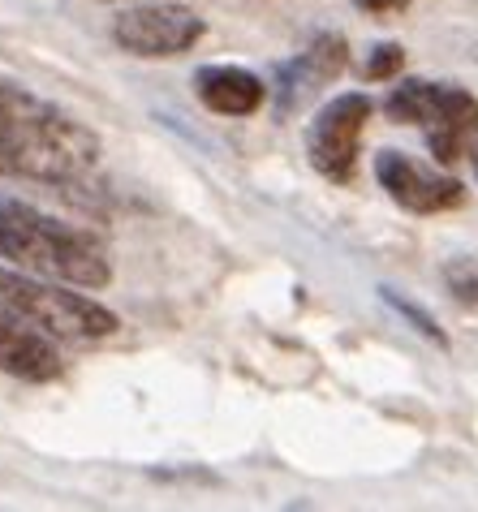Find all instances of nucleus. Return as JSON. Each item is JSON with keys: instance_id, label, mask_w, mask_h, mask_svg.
<instances>
[{"instance_id": "7", "label": "nucleus", "mask_w": 478, "mask_h": 512, "mask_svg": "<svg viewBox=\"0 0 478 512\" xmlns=\"http://www.w3.org/2000/svg\"><path fill=\"white\" fill-rule=\"evenodd\" d=\"M0 371L26 383H48L61 375L56 336H48L44 327H35L5 302H0Z\"/></svg>"}, {"instance_id": "14", "label": "nucleus", "mask_w": 478, "mask_h": 512, "mask_svg": "<svg viewBox=\"0 0 478 512\" xmlns=\"http://www.w3.org/2000/svg\"><path fill=\"white\" fill-rule=\"evenodd\" d=\"M379 293H384V302H388L392 310H401V315L410 319V323H414V327H418V332H423L427 340H435V345H444V332H440V323H435V319L427 315L423 306H414L410 297H401V293H392V289H379Z\"/></svg>"}, {"instance_id": "11", "label": "nucleus", "mask_w": 478, "mask_h": 512, "mask_svg": "<svg viewBox=\"0 0 478 512\" xmlns=\"http://www.w3.org/2000/svg\"><path fill=\"white\" fill-rule=\"evenodd\" d=\"M440 104V82H423V78H405L401 87H392L384 99V112L397 125H427Z\"/></svg>"}, {"instance_id": "5", "label": "nucleus", "mask_w": 478, "mask_h": 512, "mask_svg": "<svg viewBox=\"0 0 478 512\" xmlns=\"http://www.w3.org/2000/svg\"><path fill=\"white\" fill-rule=\"evenodd\" d=\"M112 39L130 56H181L203 39V18H194L186 5H138L117 13L112 22Z\"/></svg>"}, {"instance_id": "15", "label": "nucleus", "mask_w": 478, "mask_h": 512, "mask_svg": "<svg viewBox=\"0 0 478 512\" xmlns=\"http://www.w3.org/2000/svg\"><path fill=\"white\" fill-rule=\"evenodd\" d=\"M362 13H375V18H384V13H397L405 9V0H354Z\"/></svg>"}, {"instance_id": "9", "label": "nucleus", "mask_w": 478, "mask_h": 512, "mask_svg": "<svg viewBox=\"0 0 478 512\" xmlns=\"http://www.w3.org/2000/svg\"><path fill=\"white\" fill-rule=\"evenodd\" d=\"M349 61V44L341 35H315L311 48L298 52V61H289L280 69V108H298L306 95H315L319 87H328V82L341 74Z\"/></svg>"}, {"instance_id": "3", "label": "nucleus", "mask_w": 478, "mask_h": 512, "mask_svg": "<svg viewBox=\"0 0 478 512\" xmlns=\"http://www.w3.org/2000/svg\"><path fill=\"white\" fill-rule=\"evenodd\" d=\"M78 289V284H74ZM65 280H48L22 267H0V302L44 327L56 340H104L117 332V315L91 297L74 293Z\"/></svg>"}, {"instance_id": "12", "label": "nucleus", "mask_w": 478, "mask_h": 512, "mask_svg": "<svg viewBox=\"0 0 478 512\" xmlns=\"http://www.w3.org/2000/svg\"><path fill=\"white\" fill-rule=\"evenodd\" d=\"M52 108L48 99H39L31 87H22L18 78L0 74V117H22V112H44Z\"/></svg>"}, {"instance_id": "2", "label": "nucleus", "mask_w": 478, "mask_h": 512, "mask_svg": "<svg viewBox=\"0 0 478 512\" xmlns=\"http://www.w3.org/2000/svg\"><path fill=\"white\" fill-rule=\"evenodd\" d=\"M95 160H100V138L56 104L44 112L0 117V177L65 186L87 177Z\"/></svg>"}, {"instance_id": "13", "label": "nucleus", "mask_w": 478, "mask_h": 512, "mask_svg": "<svg viewBox=\"0 0 478 512\" xmlns=\"http://www.w3.org/2000/svg\"><path fill=\"white\" fill-rule=\"evenodd\" d=\"M401 65H405V48L401 44H379V48H371L367 65H362V78L367 82H388V78L401 74Z\"/></svg>"}, {"instance_id": "4", "label": "nucleus", "mask_w": 478, "mask_h": 512, "mask_svg": "<svg viewBox=\"0 0 478 512\" xmlns=\"http://www.w3.org/2000/svg\"><path fill=\"white\" fill-rule=\"evenodd\" d=\"M371 99L362 91H345L328 99L306 134V155H311L315 173L328 181H349L358 168V147H362V130L371 121Z\"/></svg>"}, {"instance_id": "1", "label": "nucleus", "mask_w": 478, "mask_h": 512, "mask_svg": "<svg viewBox=\"0 0 478 512\" xmlns=\"http://www.w3.org/2000/svg\"><path fill=\"white\" fill-rule=\"evenodd\" d=\"M0 259L78 289H104L112 280L104 250L87 233L13 194H0Z\"/></svg>"}, {"instance_id": "10", "label": "nucleus", "mask_w": 478, "mask_h": 512, "mask_svg": "<svg viewBox=\"0 0 478 512\" xmlns=\"http://www.w3.org/2000/svg\"><path fill=\"white\" fill-rule=\"evenodd\" d=\"M194 95L203 99L216 117H250L263 108L267 87L259 74H250L242 65H203L194 74Z\"/></svg>"}, {"instance_id": "6", "label": "nucleus", "mask_w": 478, "mask_h": 512, "mask_svg": "<svg viewBox=\"0 0 478 512\" xmlns=\"http://www.w3.org/2000/svg\"><path fill=\"white\" fill-rule=\"evenodd\" d=\"M375 177L388 190V198L414 216H440L466 203V186L457 177H444L435 168L410 160L405 151H379L375 155Z\"/></svg>"}, {"instance_id": "8", "label": "nucleus", "mask_w": 478, "mask_h": 512, "mask_svg": "<svg viewBox=\"0 0 478 512\" xmlns=\"http://www.w3.org/2000/svg\"><path fill=\"white\" fill-rule=\"evenodd\" d=\"M423 130H427V147L435 155V164H457L461 155H470L478 138V99L461 87H440L435 117Z\"/></svg>"}, {"instance_id": "16", "label": "nucleus", "mask_w": 478, "mask_h": 512, "mask_svg": "<svg viewBox=\"0 0 478 512\" xmlns=\"http://www.w3.org/2000/svg\"><path fill=\"white\" fill-rule=\"evenodd\" d=\"M470 160H474V177H478V138H474V147H470Z\"/></svg>"}]
</instances>
